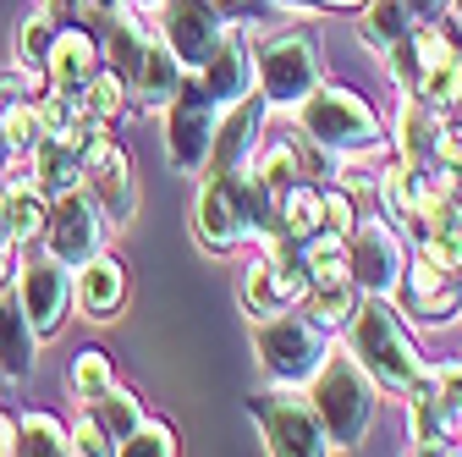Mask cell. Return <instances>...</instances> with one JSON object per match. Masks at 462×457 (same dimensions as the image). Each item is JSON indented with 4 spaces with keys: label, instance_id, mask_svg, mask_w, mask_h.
<instances>
[{
    "label": "cell",
    "instance_id": "6da1fadb",
    "mask_svg": "<svg viewBox=\"0 0 462 457\" xmlns=\"http://www.w3.org/2000/svg\"><path fill=\"white\" fill-rule=\"evenodd\" d=\"M199 177H204V188H199V204H193V238L209 254H231L243 243H259L275 226V199L254 177V165L199 171Z\"/></svg>",
    "mask_w": 462,
    "mask_h": 457
},
{
    "label": "cell",
    "instance_id": "7a4b0ae2",
    "mask_svg": "<svg viewBox=\"0 0 462 457\" xmlns=\"http://www.w3.org/2000/svg\"><path fill=\"white\" fill-rule=\"evenodd\" d=\"M385 72L408 99L440 110V117L462 105V44L440 23H413L385 50Z\"/></svg>",
    "mask_w": 462,
    "mask_h": 457
},
{
    "label": "cell",
    "instance_id": "3957f363",
    "mask_svg": "<svg viewBox=\"0 0 462 457\" xmlns=\"http://www.w3.org/2000/svg\"><path fill=\"white\" fill-rule=\"evenodd\" d=\"M346 331H353V359L364 364V375L380 386V391H396V396H408L419 380H424V353H419V341L408 336V325H402V314L364 293L353 320H346Z\"/></svg>",
    "mask_w": 462,
    "mask_h": 457
},
{
    "label": "cell",
    "instance_id": "277c9868",
    "mask_svg": "<svg viewBox=\"0 0 462 457\" xmlns=\"http://www.w3.org/2000/svg\"><path fill=\"white\" fill-rule=\"evenodd\" d=\"M309 403H314L330 446L353 452L374 424V380L364 375V364L353 353H325L319 369L309 375Z\"/></svg>",
    "mask_w": 462,
    "mask_h": 457
},
{
    "label": "cell",
    "instance_id": "5b68a950",
    "mask_svg": "<svg viewBox=\"0 0 462 457\" xmlns=\"http://www.w3.org/2000/svg\"><path fill=\"white\" fill-rule=\"evenodd\" d=\"M292 110H298V127L314 144H325L330 154H374L385 144L380 117L369 110V99L358 89H346V83H325L319 78Z\"/></svg>",
    "mask_w": 462,
    "mask_h": 457
},
{
    "label": "cell",
    "instance_id": "8992f818",
    "mask_svg": "<svg viewBox=\"0 0 462 457\" xmlns=\"http://www.w3.org/2000/svg\"><path fill=\"white\" fill-rule=\"evenodd\" d=\"M319 78H325V67H319V39L314 33H303V28H275V33H259L254 39V83H259L264 105L292 110Z\"/></svg>",
    "mask_w": 462,
    "mask_h": 457
},
{
    "label": "cell",
    "instance_id": "52a82bcc",
    "mask_svg": "<svg viewBox=\"0 0 462 457\" xmlns=\"http://www.w3.org/2000/svg\"><path fill=\"white\" fill-rule=\"evenodd\" d=\"M254 353H259V369L275 386H309V375L330 353V341H325V325H314L309 314L281 309V314L254 320Z\"/></svg>",
    "mask_w": 462,
    "mask_h": 457
},
{
    "label": "cell",
    "instance_id": "ba28073f",
    "mask_svg": "<svg viewBox=\"0 0 462 457\" xmlns=\"http://www.w3.org/2000/svg\"><path fill=\"white\" fill-rule=\"evenodd\" d=\"M408 430L419 452H462V359L424 369L408 391Z\"/></svg>",
    "mask_w": 462,
    "mask_h": 457
},
{
    "label": "cell",
    "instance_id": "9c48e42d",
    "mask_svg": "<svg viewBox=\"0 0 462 457\" xmlns=\"http://www.w3.org/2000/svg\"><path fill=\"white\" fill-rule=\"evenodd\" d=\"M78 171H83V193L99 204L105 226L122 232V226L138 215V182H133V154L110 138V127H94L78 144Z\"/></svg>",
    "mask_w": 462,
    "mask_h": 457
},
{
    "label": "cell",
    "instance_id": "30bf717a",
    "mask_svg": "<svg viewBox=\"0 0 462 457\" xmlns=\"http://www.w3.org/2000/svg\"><path fill=\"white\" fill-rule=\"evenodd\" d=\"M248 414L259 419L264 452H275V457H325V452H336L330 435H325V424H319V414H314V403L298 386L254 391L248 396Z\"/></svg>",
    "mask_w": 462,
    "mask_h": 457
},
{
    "label": "cell",
    "instance_id": "8fae6325",
    "mask_svg": "<svg viewBox=\"0 0 462 457\" xmlns=\"http://www.w3.org/2000/svg\"><path fill=\"white\" fill-rule=\"evenodd\" d=\"M259 259L243 270V309L259 320V314H281V309H298L303 293H309V270H303V248L286 243L281 232H264L259 238Z\"/></svg>",
    "mask_w": 462,
    "mask_h": 457
},
{
    "label": "cell",
    "instance_id": "7c38bea8",
    "mask_svg": "<svg viewBox=\"0 0 462 457\" xmlns=\"http://www.w3.org/2000/svg\"><path fill=\"white\" fill-rule=\"evenodd\" d=\"M215 122H220V99L204 89L199 72H182L177 94H171V105H165V149H171V165L188 171V177H193V171H204Z\"/></svg>",
    "mask_w": 462,
    "mask_h": 457
},
{
    "label": "cell",
    "instance_id": "4fadbf2b",
    "mask_svg": "<svg viewBox=\"0 0 462 457\" xmlns=\"http://www.w3.org/2000/svg\"><path fill=\"white\" fill-rule=\"evenodd\" d=\"M12 293H17V303L28 309V320H33V331L44 341V336L61 331L67 314H72V265L50 259L44 248H23L17 275H12Z\"/></svg>",
    "mask_w": 462,
    "mask_h": 457
},
{
    "label": "cell",
    "instance_id": "5bb4252c",
    "mask_svg": "<svg viewBox=\"0 0 462 457\" xmlns=\"http://www.w3.org/2000/svg\"><path fill=\"white\" fill-rule=\"evenodd\" d=\"M402 265H408V248H402V232L385 215H369L346 232V275H353L358 293L391 298L402 281Z\"/></svg>",
    "mask_w": 462,
    "mask_h": 457
},
{
    "label": "cell",
    "instance_id": "9a60e30c",
    "mask_svg": "<svg viewBox=\"0 0 462 457\" xmlns=\"http://www.w3.org/2000/svg\"><path fill=\"white\" fill-rule=\"evenodd\" d=\"M105 238H110V226H105L99 204H94L83 188L50 199V220H44V238H39V248H44L50 259H61V265L78 270L83 259H94V254L105 248Z\"/></svg>",
    "mask_w": 462,
    "mask_h": 457
},
{
    "label": "cell",
    "instance_id": "2e32d148",
    "mask_svg": "<svg viewBox=\"0 0 462 457\" xmlns=\"http://www.w3.org/2000/svg\"><path fill=\"white\" fill-rule=\"evenodd\" d=\"M396 293L408 298V314L419 325H451L462 314V270H451L440 254L419 248L408 265H402V281H396Z\"/></svg>",
    "mask_w": 462,
    "mask_h": 457
},
{
    "label": "cell",
    "instance_id": "e0dca14e",
    "mask_svg": "<svg viewBox=\"0 0 462 457\" xmlns=\"http://www.w3.org/2000/svg\"><path fill=\"white\" fill-rule=\"evenodd\" d=\"M154 28H160V39L177 50V61L188 67V72H199L209 55H215V44L226 39V17L215 12V6H204V0H160V12H154Z\"/></svg>",
    "mask_w": 462,
    "mask_h": 457
},
{
    "label": "cell",
    "instance_id": "ac0fdd59",
    "mask_svg": "<svg viewBox=\"0 0 462 457\" xmlns=\"http://www.w3.org/2000/svg\"><path fill=\"white\" fill-rule=\"evenodd\" d=\"M264 94H243V99H231L220 110V122H215V138H209V154H204V171H237V165H254L259 154V127H264Z\"/></svg>",
    "mask_w": 462,
    "mask_h": 457
},
{
    "label": "cell",
    "instance_id": "d6986e66",
    "mask_svg": "<svg viewBox=\"0 0 462 457\" xmlns=\"http://www.w3.org/2000/svg\"><path fill=\"white\" fill-rule=\"evenodd\" d=\"M199 78H204V89L220 99V110H226L231 99H243V94L259 89V83H254V39H248L243 23L226 28V39L215 44V55L199 67Z\"/></svg>",
    "mask_w": 462,
    "mask_h": 457
},
{
    "label": "cell",
    "instance_id": "ffe728a7",
    "mask_svg": "<svg viewBox=\"0 0 462 457\" xmlns=\"http://www.w3.org/2000/svg\"><path fill=\"white\" fill-rule=\"evenodd\" d=\"M72 303L88 320H116L122 303H127V265L116 254H105V248L94 259H83L78 275H72Z\"/></svg>",
    "mask_w": 462,
    "mask_h": 457
},
{
    "label": "cell",
    "instance_id": "44dd1931",
    "mask_svg": "<svg viewBox=\"0 0 462 457\" xmlns=\"http://www.w3.org/2000/svg\"><path fill=\"white\" fill-rule=\"evenodd\" d=\"M99 67H105L99 39H94L83 23L61 28V33H55V44H50V55H44V78H50V89H67V94L88 89V78H94Z\"/></svg>",
    "mask_w": 462,
    "mask_h": 457
},
{
    "label": "cell",
    "instance_id": "7402d4cb",
    "mask_svg": "<svg viewBox=\"0 0 462 457\" xmlns=\"http://www.w3.org/2000/svg\"><path fill=\"white\" fill-rule=\"evenodd\" d=\"M33 359H39V331H33L28 309L17 303V293L0 287V380L23 386L33 375Z\"/></svg>",
    "mask_w": 462,
    "mask_h": 457
},
{
    "label": "cell",
    "instance_id": "603a6c76",
    "mask_svg": "<svg viewBox=\"0 0 462 457\" xmlns=\"http://www.w3.org/2000/svg\"><path fill=\"white\" fill-rule=\"evenodd\" d=\"M182 61H177V50H171L165 39H160V28L149 33V44H143V61H138V72H133V83H127V99L138 105V110H165L171 105V94H177V83H182Z\"/></svg>",
    "mask_w": 462,
    "mask_h": 457
},
{
    "label": "cell",
    "instance_id": "cb8c5ba5",
    "mask_svg": "<svg viewBox=\"0 0 462 457\" xmlns=\"http://www.w3.org/2000/svg\"><path fill=\"white\" fill-rule=\"evenodd\" d=\"M325 182H292L281 199H275V226L270 232H281L286 243H309V238H319L325 232V193H319Z\"/></svg>",
    "mask_w": 462,
    "mask_h": 457
},
{
    "label": "cell",
    "instance_id": "d4e9b609",
    "mask_svg": "<svg viewBox=\"0 0 462 457\" xmlns=\"http://www.w3.org/2000/svg\"><path fill=\"white\" fill-rule=\"evenodd\" d=\"M83 414H88V424L110 441V452L116 446H122L133 430H138V419H143V403H138V391L133 386H122V380H116L110 391H99L94 396V403H83Z\"/></svg>",
    "mask_w": 462,
    "mask_h": 457
},
{
    "label": "cell",
    "instance_id": "484cf974",
    "mask_svg": "<svg viewBox=\"0 0 462 457\" xmlns=\"http://www.w3.org/2000/svg\"><path fill=\"white\" fill-rule=\"evenodd\" d=\"M435 138H440V110L402 99V122H396V154L408 165H435Z\"/></svg>",
    "mask_w": 462,
    "mask_h": 457
},
{
    "label": "cell",
    "instance_id": "4316f807",
    "mask_svg": "<svg viewBox=\"0 0 462 457\" xmlns=\"http://www.w3.org/2000/svg\"><path fill=\"white\" fill-rule=\"evenodd\" d=\"M28 165H33V182L55 199V193H72V188H83V171H78V149L72 144H61V138H44L33 154H28Z\"/></svg>",
    "mask_w": 462,
    "mask_h": 457
},
{
    "label": "cell",
    "instance_id": "83f0119b",
    "mask_svg": "<svg viewBox=\"0 0 462 457\" xmlns=\"http://www.w3.org/2000/svg\"><path fill=\"white\" fill-rule=\"evenodd\" d=\"M17 452H33V457H67L72 452V430L55 419V414H17Z\"/></svg>",
    "mask_w": 462,
    "mask_h": 457
},
{
    "label": "cell",
    "instance_id": "f1b7e54d",
    "mask_svg": "<svg viewBox=\"0 0 462 457\" xmlns=\"http://www.w3.org/2000/svg\"><path fill=\"white\" fill-rule=\"evenodd\" d=\"M358 12H364V23H358V28H364V39H369L380 55H385L402 33L413 28V17H408V6H402V0H364Z\"/></svg>",
    "mask_w": 462,
    "mask_h": 457
},
{
    "label": "cell",
    "instance_id": "f546056e",
    "mask_svg": "<svg viewBox=\"0 0 462 457\" xmlns=\"http://www.w3.org/2000/svg\"><path fill=\"white\" fill-rule=\"evenodd\" d=\"M358 287L353 281H330V287H309L303 293V303H309V320L314 325H325V331H336V325H346L353 320V309H358Z\"/></svg>",
    "mask_w": 462,
    "mask_h": 457
},
{
    "label": "cell",
    "instance_id": "4dcf8cb0",
    "mask_svg": "<svg viewBox=\"0 0 462 457\" xmlns=\"http://www.w3.org/2000/svg\"><path fill=\"white\" fill-rule=\"evenodd\" d=\"M67 386H72L78 403H94L99 391H110V386H116V364H110V353L83 348V353L72 359V369H67Z\"/></svg>",
    "mask_w": 462,
    "mask_h": 457
},
{
    "label": "cell",
    "instance_id": "1f68e13d",
    "mask_svg": "<svg viewBox=\"0 0 462 457\" xmlns=\"http://www.w3.org/2000/svg\"><path fill=\"white\" fill-rule=\"evenodd\" d=\"M254 177L264 182V193H270V199H281L292 182H303L292 144H270V149H259V154H254Z\"/></svg>",
    "mask_w": 462,
    "mask_h": 457
},
{
    "label": "cell",
    "instance_id": "d6a6232c",
    "mask_svg": "<svg viewBox=\"0 0 462 457\" xmlns=\"http://www.w3.org/2000/svg\"><path fill=\"white\" fill-rule=\"evenodd\" d=\"M83 99H88V110H94V122H116V117H127L133 110V99H127V83L116 78L110 67H99L94 78H88V89H83Z\"/></svg>",
    "mask_w": 462,
    "mask_h": 457
},
{
    "label": "cell",
    "instance_id": "836d02e7",
    "mask_svg": "<svg viewBox=\"0 0 462 457\" xmlns=\"http://www.w3.org/2000/svg\"><path fill=\"white\" fill-rule=\"evenodd\" d=\"M0 133H6V144L17 154H33L44 144V122H39V99H17L0 110Z\"/></svg>",
    "mask_w": 462,
    "mask_h": 457
},
{
    "label": "cell",
    "instance_id": "e575fe53",
    "mask_svg": "<svg viewBox=\"0 0 462 457\" xmlns=\"http://www.w3.org/2000/svg\"><path fill=\"white\" fill-rule=\"evenodd\" d=\"M116 452H122V457H177L182 452V441H177V430H171L165 419H138V430L122 441V446H116Z\"/></svg>",
    "mask_w": 462,
    "mask_h": 457
},
{
    "label": "cell",
    "instance_id": "d590c367",
    "mask_svg": "<svg viewBox=\"0 0 462 457\" xmlns=\"http://www.w3.org/2000/svg\"><path fill=\"white\" fill-rule=\"evenodd\" d=\"M55 33H61V23H50L44 12H28V17L17 23V61H23V67H44Z\"/></svg>",
    "mask_w": 462,
    "mask_h": 457
},
{
    "label": "cell",
    "instance_id": "8d00e7d4",
    "mask_svg": "<svg viewBox=\"0 0 462 457\" xmlns=\"http://www.w3.org/2000/svg\"><path fill=\"white\" fill-rule=\"evenodd\" d=\"M325 193V232L346 238L358 226V193H346V188H319Z\"/></svg>",
    "mask_w": 462,
    "mask_h": 457
},
{
    "label": "cell",
    "instance_id": "74e56055",
    "mask_svg": "<svg viewBox=\"0 0 462 457\" xmlns=\"http://www.w3.org/2000/svg\"><path fill=\"white\" fill-rule=\"evenodd\" d=\"M435 165L451 171V177H462V127H446L440 122V138H435Z\"/></svg>",
    "mask_w": 462,
    "mask_h": 457
},
{
    "label": "cell",
    "instance_id": "f35d334b",
    "mask_svg": "<svg viewBox=\"0 0 462 457\" xmlns=\"http://www.w3.org/2000/svg\"><path fill=\"white\" fill-rule=\"evenodd\" d=\"M72 452H88V457H105L110 452V441L88 424V414H78V424H72Z\"/></svg>",
    "mask_w": 462,
    "mask_h": 457
},
{
    "label": "cell",
    "instance_id": "ab89813d",
    "mask_svg": "<svg viewBox=\"0 0 462 457\" xmlns=\"http://www.w3.org/2000/svg\"><path fill=\"white\" fill-rule=\"evenodd\" d=\"M83 6H88V0H39V12H44L50 23H61V28L83 23Z\"/></svg>",
    "mask_w": 462,
    "mask_h": 457
},
{
    "label": "cell",
    "instance_id": "60d3db41",
    "mask_svg": "<svg viewBox=\"0 0 462 457\" xmlns=\"http://www.w3.org/2000/svg\"><path fill=\"white\" fill-rule=\"evenodd\" d=\"M17 259H23V243L12 232H0V287H12V275H17Z\"/></svg>",
    "mask_w": 462,
    "mask_h": 457
},
{
    "label": "cell",
    "instance_id": "b9f144b4",
    "mask_svg": "<svg viewBox=\"0 0 462 457\" xmlns=\"http://www.w3.org/2000/svg\"><path fill=\"white\" fill-rule=\"evenodd\" d=\"M402 6H408V17H413V23H435V17L451 6V0H402Z\"/></svg>",
    "mask_w": 462,
    "mask_h": 457
},
{
    "label": "cell",
    "instance_id": "7bdbcfd3",
    "mask_svg": "<svg viewBox=\"0 0 462 457\" xmlns=\"http://www.w3.org/2000/svg\"><path fill=\"white\" fill-rule=\"evenodd\" d=\"M204 6H215L226 23H243V17L254 12V0H204Z\"/></svg>",
    "mask_w": 462,
    "mask_h": 457
},
{
    "label": "cell",
    "instance_id": "ee69618b",
    "mask_svg": "<svg viewBox=\"0 0 462 457\" xmlns=\"http://www.w3.org/2000/svg\"><path fill=\"white\" fill-rule=\"evenodd\" d=\"M17 452V414H0V457Z\"/></svg>",
    "mask_w": 462,
    "mask_h": 457
},
{
    "label": "cell",
    "instance_id": "f6af8a7d",
    "mask_svg": "<svg viewBox=\"0 0 462 457\" xmlns=\"http://www.w3.org/2000/svg\"><path fill=\"white\" fill-rule=\"evenodd\" d=\"M292 6H309V12H353L364 0H292Z\"/></svg>",
    "mask_w": 462,
    "mask_h": 457
},
{
    "label": "cell",
    "instance_id": "bcb514c9",
    "mask_svg": "<svg viewBox=\"0 0 462 457\" xmlns=\"http://www.w3.org/2000/svg\"><path fill=\"white\" fill-rule=\"evenodd\" d=\"M12 160H17V149L6 144V133H0V177H6V165H12Z\"/></svg>",
    "mask_w": 462,
    "mask_h": 457
},
{
    "label": "cell",
    "instance_id": "7dc6e473",
    "mask_svg": "<svg viewBox=\"0 0 462 457\" xmlns=\"http://www.w3.org/2000/svg\"><path fill=\"white\" fill-rule=\"evenodd\" d=\"M127 6H133V12H143V17L154 23V12H160V0H127Z\"/></svg>",
    "mask_w": 462,
    "mask_h": 457
},
{
    "label": "cell",
    "instance_id": "c3c4849f",
    "mask_svg": "<svg viewBox=\"0 0 462 457\" xmlns=\"http://www.w3.org/2000/svg\"><path fill=\"white\" fill-rule=\"evenodd\" d=\"M0 232H6V193H0Z\"/></svg>",
    "mask_w": 462,
    "mask_h": 457
},
{
    "label": "cell",
    "instance_id": "681fc988",
    "mask_svg": "<svg viewBox=\"0 0 462 457\" xmlns=\"http://www.w3.org/2000/svg\"><path fill=\"white\" fill-rule=\"evenodd\" d=\"M88 6H122V0H88Z\"/></svg>",
    "mask_w": 462,
    "mask_h": 457
},
{
    "label": "cell",
    "instance_id": "f907efd6",
    "mask_svg": "<svg viewBox=\"0 0 462 457\" xmlns=\"http://www.w3.org/2000/svg\"><path fill=\"white\" fill-rule=\"evenodd\" d=\"M451 12H457V17H462V0H451Z\"/></svg>",
    "mask_w": 462,
    "mask_h": 457
}]
</instances>
